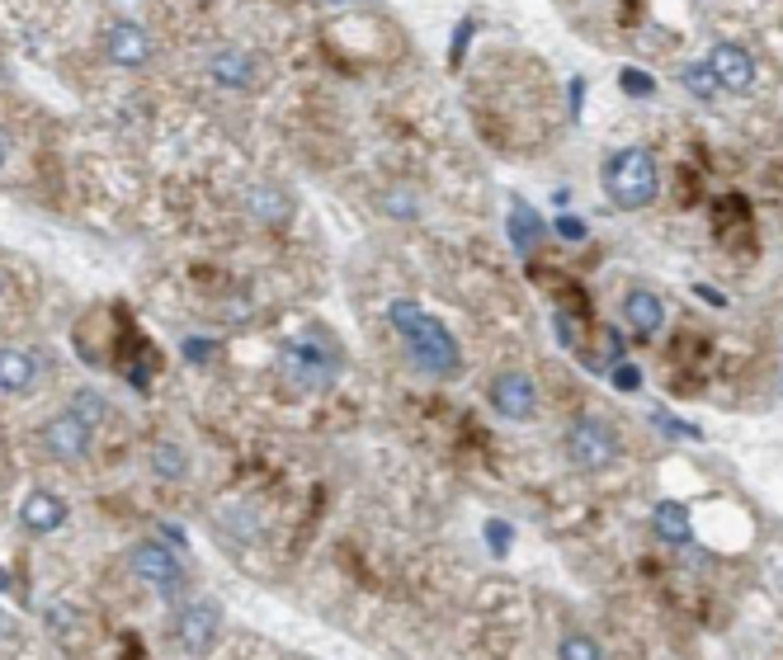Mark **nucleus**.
<instances>
[{
	"instance_id": "obj_9",
	"label": "nucleus",
	"mask_w": 783,
	"mask_h": 660,
	"mask_svg": "<svg viewBox=\"0 0 783 660\" xmlns=\"http://www.w3.org/2000/svg\"><path fill=\"white\" fill-rule=\"evenodd\" d=\"M704 62L713 67V76H717V86H722V90H732V95H751V86H755V57H751L746 48H741V43H713Z\"/></svg>"
},
{
	"instance_id": "obj_21",
	"label": "nucleus",
	"mask_w": 783,
	"mask_h": 660,
	"mask_svg": "<svg viewBox=\"0 0 783 660\" xmlns=\"http://www.w3.org/2000/svg\"><path fill=\"white\" fill-rule=\"evenodd\" d=\"M652 425L666 430L671 439H704V434H698V425H685V420H675L671 411H652Z\"/></svg>"
},
{
	"instance_id": "obj_12",
	"label": "nucleus",
	"mask_w": 783,
	"mask_h": 660,
	"mask_svg": "<svg viewBox=\"0 0 783 660\" xmlns=\"http://www.w3.org/2000/svg\"><path fill=\"white\" fill-rule=\"evenodd\" d=\"M652 529L660 543L671 548H694V524H689V510L679 505V500H660L656 514H652Z\"/></svg>"
},
{
	"instance_id": "obj_10",
	"label": "nucleus",
	"mask_w": 783,
	"mask_h": 660,
	"mask_svg": "<svg viewBox=\"0 0 783 660\" xmlns=\"http://www.w3.org/2000/svg\"><path fill=\"white\" fill-rule=\"evenodd\" d=\"M43 449H48L52 457H62V463H76V457H86V449H90V420L76 415V411L52 415L48 425H43Z\"/></svg>"
},
{
	"instance_id": "obj_5",
	"label": "nucleus",
	"mask_w": 783,
	"mask_h": 660,
	"mask_svg": "<svg viewBox=\"0 0 783 660\" xmlns=\"http://www.w3.org/2000/svg\"><path fill=\"white\" fill-rule=\"evenodd\" d=\"M128 567H133V575L143 580V585H151L156 594H166V599H175L179 590H185V567L175 562V552L166 543H137L128 552Z\"/></svg>"
},
{
	"instance_id": "obj_11",
	"label": "nucleus",
	"mask_w": 783,
	"mask_h": 660,
	"mask_svg": "<svg viewBox=\"0 0 783 660\" xmlns=\"http://www.w3.org/2000/svg\"><path fill=\"white\" fill-rule=\"evenodd\" d=\"M19 519H25L29 533H52L67 524V500L52 491H29L25 505H19Z\"/></svg>"
},
{
	"instance_id": "obj_14",
	"label": "nucleus",
	"mask_w": 783,
	"mask_h": 660,
	"mask_svg": "<svg viewBox=\"0 0 783 660\" xmlns=\"http://www.w3.org/2000/svg\"><path fill=\"white\" fill-rule=\"evenodd\" d=\"M33 377H38V354H29V349H6V354H0V387H6L10 396L29 392Z\"/></svg>"
},
{
	"instance_id": "obj_19",
	"label": "nucleus",
	"mask_w": 783,
	"mask_h": 660,
	"mask_svg": "<svg viewBox=\"0 0 783 660\" xmlns=\"http://www.w3.org/2000/svg\"><path fill=\"white\" fill-rule=\"evenodd\" d=\"M557 660H605V656H599V647L590 642V637L571 632V637H561V647H557Z\"/></svg>"
},
{
	"instance_id": "obj_26",
	"label": "nucleus",
	"mask_w": 783,
	"mask_h": 660,
	"mask_svg": "<svg viewBox=\"0 0 783 660\" xmlns=\"http://www.w3.org/2000/svg\"><path fill=\"white\" fill-rule=\"evenodd\" d=\"M557 236H567V242H586V223H580V217H557Z\"/></svg>"
},
{
	"instance_id": "obj_3",
	"label": "nucleus",
	"mask_w": 783,
	"mask_h": 660,
	"mask_svg": "<svg viewBox=\"0 0 783 660\" xmlns=\"http://www.w3.org/2000/svg\"><path fill=\"white\" fill-rule=\"evenodd\" d=\"M278 364H284L288 383H297V387H331L340 373V358H335V349L321 345V335L288 339V345L278 349Z\"/></svg>"
},
{
	"instance_id": "obj_15",
	"label": "nucleus",
	"mask_w": 783,
	"mask_h": 660,
	"mask_svg": "<svg viewBox=\"0 0 783 660\" xmlns=\"http://www.w3.org/2000/svg\"><path fill=\"white\" fill-rule=\"evenodd\" d=\"M213 81H223V86H232V90H241V86H251V57L241 52V48H223V52H213Z\"/></svg>"
},
{
	"instance_id": "obj_8",
	"label": "nucleus",
	"mask_w": 783,
	"mask_h": 660,
	"mask_svg": "<svg viewBox=\"0 0 783 660\" xmlns=\"http://www.w3.org/2000/svg\"><path fill=\"white\" fill-rule=\"evenodd\" d=\"M491 406L496 415H506V420H534L538 411V387H534V377L529 373H496V383H491Z\"/></svg>"
},
{
	"instance_id": "obj_1",
	"label": "nucleus",
	"mask_w": 783,
	"mask_h": 660,
	"mask_svg": "<svg viewBox=\"0 0 783 660\" xmlns=\"http://www.w3.org/2000/svg\"><path fill=\"white\" fill-rule=\"evenodd\" d=\"M388 322L392 331L401 335V345H407L411 364L420 373L430 377H453L458 368H463V354H458V339L449 335L444 322H434V316L425 307H415L411 297H397V303L388 307Z\"/></svg>"
},
{
	"instance_id": "obj_7",
	"label": "nucleus",
	"mask_w": 783,
	"mask_h": 660,
	"mask_svg": "<svg viewBox=\"0 0 783 660\" xmlns=\"http://www.w3.org/2000/svg\"><path fill=\"white\" fill-rule=\"evenodd\" d=\"M217 623H223L217 604H208V599H194V604H185V609L175 613V642L185 647L189 656H204L213 647V637H217Z\"/></svg>"
},
{
	"instance_id": "obj_27",
	"label": "nucleus",
	"mask_w": 783,
	"mask_h": 660,
	"mask_svg": "<svg viewBox=\"0 0 783 660\" xmlns=\"http://www.w3.org/2000/svg\"><path fill=\"white\" fill-rule=\"evenodd\" d=\"M557 339H561V345H576V331H571V316H557Z\"/></svg>"
},
{
	"instance_id": "obj_24",
	"label": "nucleus",
	"mask_w": 783,
	"mask_h": 660,
	"mask_svg": "<svg viewBox=\"0 0 783 660\" xmlns=\"http://www.w3.org/2000/svg\"><path fill=\"white\" fill-rule=\"evenodd\" d=\"M71 411H76V415H86V420H90V425H95V420H99V415H105V406H99V402H95V392H76V406H71Z\"/></svg>"
},
{
	"instance_id": "obj_20",
	"label": "nucleus",
	"mask_w": 783,
	"mask_h": 660,
	"mask_svg": "<svg viewBox=\"0 0 783 660\" xmlns=\"http://www.w3.org/2000/svg\"><path fill=\"white\" fill-rule=\"evenodd\" d=\"M151 463H156L160 476H170V482H175V476H185V467H189L185 453H175L170 444H156V449H151Z\"/></svg>"
},
{
	"instance_id": "obj_17",
	"label": "nucleus",
	"mask_w": 783,
	"mask_h": 660,
	"mask_svg": "<svg viewBox=\"0 0 783 660\" xmlns=\"http://www.w3.org/2000/svg\"><path fill=\"white\" fill-rule=\"evenodd\" d=\"M251 213L260 217V223H288V208H293V198L284 194V189H270V185H260V189H251Z\"/></svg>"
},
{
	"instance_id": "obj_4",
	"label": "nucleus",
	"mask_w": 783,
	"mask_h": 660,
	"mask_svg": "<svg viewBox=\"0 0 783 660\" xmlns=\"http://www.w3.org/2000/svg\"><path fill=\"white\" fill-rule=\"evenodd\" d=\"M567 457L580 467V472H605L614 467V457H618V434L609 420H599V415H580L576 425L567 430Z\"/></svg>"
},
{
	"instance_id": "obj_22",
	"label": "nucleus",
	"mask_w": 783,
	"mask_h": 660,
	"mask_svg": "<svg viewBox=\"0 0 783 660\" xmlns=\"http://www.w3.org/2000/svg\"><path fill=\"white\" fill-rule=\"evenodd\" d=\"M510 524H506V519H487V543H491V552L496 556H506L510 552Z\"/></svg>"
},
{
	"instance_id": "obj_2",
	"label": "nucleus",
	"mask_w": 783,
	"mask_h": 660,
	"mask_svg": "<svg viewBox=\"0 0 783 660\" xmlns=\"http://www.w3.org/2000/svg\"><path fill=\"white\" fill-rule=\"evenodd\" d=\"M605 194H609L624 213L652 208L656 194H660L656 156H652L647 147H624V151H614L609 161H605Z\"/></svg>"
},
{
	"instance_id": "obj_25",
	"label": "nucleus",
	"mask_w": 783,
	"mask_h": 660,
	"mask_svg": "<svg viewBox=\"0 0 783 660\" xmlns=\"http://www.w3.org/2000/svg\"><path fill=\"white\" fill-rule=\"evenodd\" d=\"M624 90H633V95H652L656 81H652L647 71H633V67H628V71H624Z\"/></svg>"
},
{
	"instance_id": "obj_18",
	"label": "nucleus",
	"mask_w": 783,
	"mask_h": 660,
	"mask_svg": "<svg viewBox=\"0 0 783 660\" xmlns=\"http://www.w3.org/2000/svg\"><path fill=\"white\" fill-rule=\"evenodd\" d=\"M679 86H685L694 99H717V90H722L708 62H685V67H679Z\"/></svg>"
},
{
	"instance_id": "obj_23",
	"label": "nucleus",
	"mask_w": 783,
	"mask_h": 660,
	"mask_svg": "<svg viewBox=\"0 0 783 660\" xmlns=\"http://www.w3.org/2000/svg\"><path fill=\"white\" fill-rule=\"evenodd\" d=\"M614 387L618 392H637L642 387V373L633 364H614Z\"/></svg>"
},
{
	"instance_id": "obj_16",
	"label": "nucleus",
	"mask_w": 783,
	"mask_h": 660,
	"mask_svg": "<svg viewBox=\"0 0 783 660\" xmlns=\"http://www.w3.org/2000/svg\"><path fill=\"white\" fill-rule=\"evenodd\" d=\"M510 242L519 255H529L538 242H544V223H538V213L529 204H515L510 208Z\"/></svg>"
},
{
	"instance_id": "obj_13",
	"label": "nucleus",
	"mask_w": 783,
	"mask_h": 660,
	"mask_svg": "<svg viewBox=\"0 0 783 660\" xmlns=\"http://www.w3.org/2000/svg\"><path fill=\"white\" fill-rule=\"evenodd\" d=\"M624 322H628L633 335H656L660 322H666V307H660V297H656V293L633 288V293L624 297Z\"/></svg>"
},
{
	"instance_id": "obj_6",
	"label": "nucleus",
	"mask_w": 783,
	"mask_h": 660,
	"mask_svg": "<svg viewBox=\"0 0 783 660\" xmlns=\"http://www.w3.org/2000/svg\"><path fill=\"white\" fill-rule=\"evenodd\" d=\"M105 57L114 67H143L151 62V33L137 19H109L105 24Z\"/></svg>"
}]
</instances>
